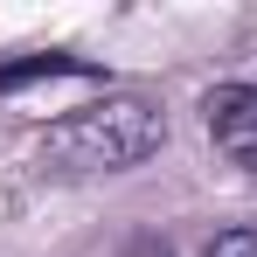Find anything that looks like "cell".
Returning a JSON list of instances; mask_svg holds the SVG:
<instances>
[{
    "label": "cell",
    "instance_id": "4",
    "mask_svg": "<svg viewBox=\"0 0 257 257\" xmlns=\"http://www.w3.org/2000/svg\"><path fill=\"white\" fill-rule=\"evenodd\" d=\"M202 257H257V229H222Z\"/></svg>",
    "mask_w": 257,
    "mask_h": 257
},
{
    "label": "cell",
    "instance_id": "3",
    "mask_svg": "<svg viewBox=\"0 0 257 257\" xmlns=\"http://www.w3.org/2000/svg\"><path fill=\"white\" fill-rule=\"evenodd\" d=\"M42 77H97V63H84V56H21V63H0V90L42 84Z\"/></svg>",
    "mask_w": 257,
    "mask_h": 257
},
{
    "label": "cell",
    "instance_id": "2",
    "mask_svg": "<svg viewBox=\"0 0 257 257\" xmlns=\"http://www.w3.org/2000/svg\"><path fill=\"white\" fill-rule=\"evenodd\" d=\"M202 118H209L215 153L257 181V84H215L202 97Z\"/></svg>",
    "mask_w": 257,
    "mask_h": 257
},
{
    "label": "cell",
    "instance_id": "1",
    "mask_svg": "<svg viewBox=\"0 0 257 257\" xmlns=\"http://www.w3.org/2000/svg\"><path fill=\"white\" fill-rule=\"evenodd\" d=\"M167 146V118L146 104V97H104L70 111L63 125H49L42 153L70 174H125L139 160H153Z\"/></svg>",
    "mask_w": 257,
    "mask_h": 257
}]
</instances>
